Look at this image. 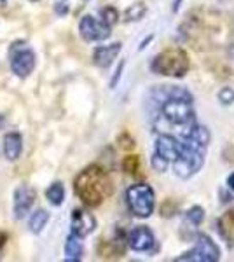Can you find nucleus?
<instances>
[{
	"label": "nucleus",
	"mask_w": 234,
	"mask_h": 262,
	"mask_svg": "<svg viewBox=\"0 0 234 262\" xmlns=\"http://www.w3.org/2000/svg\"><path fill=\"white\" fill-rule=\"evenodd\" d=\"M74 191L84 205L95 208V206H100L114 192V185L105 168L98 166V164H91L75 177Z\"/></svg>",
	"instance_id": "obj_1"
},
{
	"label": "nucleus",
	"mask_w": 234,
	"mask_h": 262,
	"mask_svg": "<svg viewBox=\"0 0 234 262\" xmlns=\"http://www.w3.org/2000/svg\"><path fill=\"white\" fill-rule=\"evenodd\" d=\"M190 61L189 54L184 49H166L159 53L151 63V70L157 75H164V77H184L189 72Z\"/></svg>",
	"instance_id": "obj_2"
},
{
	"label": "nucleus",
	"mask_w": 234,
	"mask_h": 262,
	"mask_svg": "<svg viewBox=\"0 0 234 262\" xmlns=\"http://www.w3.org/2000/svg\"><path fill=\"white\" fill-rule=\"evenodd\" d=\"M126 203L135 217L147 219L154 213L156 208V194L154 189L147 184H135L127 187Z\"/></svg>",
	"instance_id": "obj_3"
},
{
	"label": "nucleus",
	"mask_w": 234,
	"mask_h": 262,
	"mask_svg": "<svg viewBox=\"0 0 234 262\" xmlns=\"http://www.w3.org/2000/svg\"><path fill=\"white\" fill-rule=\"evenodd\" d=\"M9 63L16 77L27 79L35 69V53L25 42H14L9 49Z\"/></svg>",
	"instance_id": "obj_4"
},
{
	"label": "nucleus",
	"mask_w": 234,
	"mask_h": 262,
	"mask_svg": "<svg viewBox=\"0 0 234 262\" xmlns=\"http://www.w3.org/2000/svg\"><path fill=\"white\" fill-rule=\"evenodd\" d=\"M220 259V250L214 243V239L206 234L198 236V243L193 250L177 257L175 260H190V262H215Z\"/></svg>",
	"instance_id": "obj_5"
},
{
	"label": "nucleus",
	"mask_w": 234,
	"mask_h": 262,
	"mask_svg": "<svg viewBox=\"0 0 234 262\" xmlns=\"http://www.w3.org/2000/svg\"><path fill=\"white\" fill-rule=\"evenodd\" d=\"M182 150V140L177 138L175 135L169 133H159L156 137V145H154V156L161 158L172 166L173 163L178 159Z\"/></svg>",
	"instance_id": "obj_6"
},
{
	"label": "nucleus",
	"mask_w": 234,
	"mask_h": 262,
	"mask_svg": "<svg viewBox=\"0 0 234 262\" xmlns=\"http://www.w3.org/2000/svg\"><path fill=\"white\" fill-rule=\"evenodd\" d=\"M79 33L86 42H101L110 37V27L105 25L101 19H96L95 16L86 14L79 21Z\"/></svg>",
	"instance_id": "obj_7"
},
{
	"label": "nucleus",
	"mask_w": 234,
	"mask_h": 262,
	"mask_svg": "<svg viewBox=\"0 0 234 262\" xmlns=\"http://www.w3.org/2000/svg\"><path fill=\"white\" fill-rule=\"evenodd\" d=\"M127 245L135 252H151L156 245V236L148 227L138 226L127 236Z\"/></svg>",
	"instance_id": "obj_8"
},
{
	"label": "nucleus",
	"mask_w": 234,
	"mask_h": 262,
	"mask_svg": "<svg viewBox=\"0 0 234 262\" xmlns=\"http://www.w3.org/2000/svg\"><path fill=\"white\" fill-rule=\"evenodd\" d=\"M33 201H35V191L28 185H19L14 191V206H12L14 219L21 221L27 217L33 206Z\"/></svg>",
	"instance_id": "obj_9"
},
{
	"label": "nucleus",
	"mask_w": 234,
	"mask_h": 262,
	"mask_svg": "<svg viewBox=\"0 0 234 262\" xmlns=\"http://www.w3.org/2000/svg\"><path fill=\"white\" fill-rule=\"evenodd\" d=\"M96 229V219L86 210H74L72 213V234L79 236L80 239L86 238Z\"/></svg>",
	"instance_id": "obj_10"
},
{
	"label": "nucleus",
	"mask_w": 234,
	"mask_h": 262,
	"mask_svg": "<svg viewBox=\"0 0 234 262\" xmlns=\"http://www.w3.org/2000/svg\"><path fill=\"white\" fill-rule=\"evenodd\" d=\"M122 44L121 42H114V44H107V46H98L93 53V61H95L96 67L100 69H109L114 61H116L117 54L121 53Z\"/></svg>",
	"instance_id": "obj_11"
},
{
	"label": "nucleus",
	"mask_w": 234,
	"mask_h": 262,
	"mask_svg": "<svg viewBox=\"0 0 234 262\" xmlns=\"http://www.w3.org/2000/svg\"><path fill=\"white\" fill-rule=\"evenodd\" d=\"M23 152V138L19 133H7L4 137V154L9 161H18Z\"/></svg>",
	"instance_id": "obj_12"
},
{
	"label": "nucleus",
	"mask_w": 234,
	"mask_h": 262,
	"mask_svg": "<svg viewBox=\"0 0 234 262\" xmlns=\"http://www.w3.org/2000/svg\"><path fill=\"white\" fill-rule=\"evenodd\" d=\"M82 252H84V247H82L80 238L75 234H70L69 238H67V243H65V260L79 262L80 259H82Z\"/></svg>",
	"instance_id": "obj_13"
},
{
	"label": "nucleus",
	"mask_w": 234,
	"mask_h": 262,
	"mask_svg": "<svg viewBox=\"0 0 234 262\" xmlns=\"http://www.w3.org/2000/svg\"><path fill=\"white\" fill-rule=\"evenodd\" d=\"M49 222V212L48 210H37V212H33L30 215L28 219V229L33 232V234H40L42 231H44V227L48 226Z\"/></svg>",
	"instance_id": "obj_14"
},
{
	"label": "nucleus",
	"mask_w": 234,
	"mask_h": 262,
	"mask_svg": "<svg viewBox=\"0 0 234 262\" xmlns=\"http://www.w3.org/2000/svg\"><path fill=\"white\" fill-rule=\"evenodd\" d=\"M219 229L227 242L234 243V210L224 213L219 221Z\"/></svg>",
	"instance_id": "obj_15"
},
{
	"label": "nucleus",
	"mask_w": 234,
	"mask_h": 262,
	"mask_svg": "<svg viewBox=\"0 0 234 262\" xmlns=\"http://www.w3.org/2000/svg\"><path fill=\"white\" fill-rule=\"evenodd\" d=\"M46 198L53 206H61L65 201V187H63L61 182H54L49 185V189L46 191Z\"/></svg>",
	"instance_id": "obj_16"
},
{
	"label": "nucleus",
	"mask_w": 234,
	"mask_h": 262,
	"mask_svg": "<svg viewBox=\"0 0 234 262\" xmlns=\"http://www.w3.org/2000/svg\"><path fill=\"white\" fill-rule=\"evenodd\" d=\"M145 14H147L145 4H142V2L131 4V7H127L124 11V21H127V23H131V21H140Z\"/></svg>",
	"instance_id": "obj_17"
},
{
	"label": "nucleus",
	"mask_w": 234,
	"mask_h": 262,
	"mask_svg": "<svg viewBox=\"0 0 234 262\" xmlns=\"http://www.w3.org/2000/svg\"><path fill=\"white\" fill-rule=\"evenodd\" d=\"M100 16H101V21H103L105 25H109L110 28H112V25H116L119 21V12L116 7H103V9L100 11Z\"/></svg>",
	"instance_id": "obj_18"
},
{
	"label": "nucleus",
	"mask_w": 234,
	"mask_h": 262,
	"mask_svg": "<svg viewBox=\"0 0 234 262\" xmlns=\"http://www.w3.org/2000/svg\"><path fill=\"white\" fill-rule=\"evenodd\" d=\"M217 98H219L220 103L225 105V107H227V105H232L234 103V88H229V86L222 88V90L219 91V96H217Z\"/></svg>",
	"instance_id": "obj_19"
},
{
	"label": "nucleus",
	"mask_w": 234,
	"mask_h": 262,
	"mask_svg": "<svg viewBox=\"0 0 234 262\" xmlns=\"http://www.w3.org/2000/svg\"><path fill=\"white\" fill-rule=\"evenodd\" d=\"M187 219H189L194 226H199V224L203 222V219H205V210H203L201 206H193V208L187 212Z\"/></svg>",
	"instance_id": "obj_20"
},
{
	"label": "nucleus",
	"mask_w": 234,
	"mask_h": 262,
	"mask_svg": "<svg viewBox=\"0 0 234 262\" xmlns=\"http://www.w3.org/2000/svg\"><path fill=\"white\" fill-rule=\"evenodd\" d=\"M138 166H140V161L137 156H127V158L124 159V171L127 173H137L138 171Z\"/></svg>",
	"instance_id": "obj_21"
},
{
	"label": "nucleus",
	"mask_w": 234,
	"mask_h": 262,
	"mask_svg": "<svg viewBox=\"0 0 234 262\" xmlns=\"http://www.w3.org/2000/svg\"><path fill=\"white\" fill-rule=\"evenodd\" d=\"M122 69H124V61L119 65V69L116 70V75H114V79H112V82H110V88H114L116 86V82L119 81V77H121V72H122Z\"/></svg>",
	"instance_id": "obj_22"
},
{
	"label": "nucleus",
	"mask_w": 234,
	"mask_h": 262,
	"mask_svg": "<svg viewBox=\"0 0 234 262\" xmlns=\"http://www.w3.org/2000/svg\"><path fill=\"white\" fill-rule=\"evenodd\" d=\"M56 11L59 12V14H65V12H67V6H65V2H59V4H56Z\"/></svg>",
	"instance_id": "obj_23"
},
{
	"label": "nucleus",
	"mask_w": 234,
	"mask_h": 262,
	"mask_svg": "<svg viewBox=\"0 0 234 262\" xmlns=\"http://www.w3.org/2000/svg\"><path fill=\"white\" fill-rule=\"evenodd\" d=\"M6 242H7V234L4 231H0V248H2L4 245H6Z\"/></svg>",
	"instance_id": "obj_24"
},
{
	"label": "nucleus",
	"mask_w": 234,
	"mask_h": 262,
	"mask_svg": "<svg viewBox=\"0 0 234 262\" xmlns=\"http://www.w3.org/2000/svg\"><path fill=\"white\" fill-rule=\"evenodd\" d=\"M227 185H229V189H231V191H234V173H231V175H229Z\"/></svg>",
	"instance_id": "obj_25"
},
{
	"label": "nucleus",
	"mask_w": 234,
	"mask_h": 262,
	"mask_svg": "<svg viewBox=\"0 0 234 262\" xmlns=\"http://www.w3.org/2000/svg\"><path fill=\"white\" fill-rule=\"evenodd\" d=\"M6 2L7 0H0V6H6Z\"/></svg>",
	"instance_id": "obj_26"
},
{
	"label": "nucleus",
	"mask_w": 234,
	"mask_h": 262,
	"mask_svg": "<svg viewBox=\"0 0 234 262\" xmlns=\"http://www.w3.org/2000/svg\"><path fill=\"white\" fill-rule=\"evenodd\" d=\"M2 124H4V117L0 116V126H2Z\"/></svg>",
	"instance_id": "obj_27"
},
{
	"label": "nucleus",
	"mask_w": 234,
	"mask_h": 262,
	"mask_svg": "<svg viewBox=\"0 0 234 262\" xmlns=\"http://www.w3.org/2000/svg\"><path fill=\"white\" fill-rule=\"evenodd\" d=\"M30 2H39V0H30Z\"/></svg>",
	"instance_id": "obj_28"
},
{
	"label": "nucleus",
	"mask_w": 234,
	"mask_h": 262,
	"mask_svg": "<svg viewBox=\"0 0 234 262\" xmlns=\"http://www.w3.org/2000/svg\"><path fill=\"white\" fill-rule=\"evenodd\" d=\"M61 2H67V0H61Z\"/></svg>",
	"instance_id": "obj_29"
},
{
	"label": "nucleus",
	"mask_w": 234,
	"mask_h": 262,
	"mask_svg": "<svg viewBox=\"0 0 234 262\" xmlns=\"http://www.w3.org/2000/svg\"><path fill=\"white\" fill-rule=\"evenodd\" d=\"M84 2H88V0H84Z\"/></svg>",
	"instance_id": "obj_30"
}]
</instances>
